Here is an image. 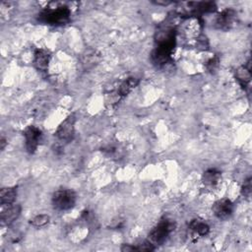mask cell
Wrapping results in <instances>:
<instances>
[{"label":"cell","instance_id":"6da1fadb","mask_svg":"<svg viewBox=\"0 0 252 252\" xmlns=\"http://www.w3.org/2000/svg\"><path fill=\"white\" fill-rule=\"evenodd\" d=\"M176 45V30L173 27H161L158 32L156 47L152 52V61L157 67H162L171 60Z\"/></svg>","mask_w":252,"mask_h":252},{"label":"cell","instance_id":"7a4b0ae2","mask_svg":"<svg viewBox=\"0 0 252 252\" xmlns=\"http://www.w3.org/2000/svg\"><path fill=\"white\" fill-rule=\"evenodd\" d=\"M71 15L72 11L68 5L52 2L38 14L37 21L49 26H65L70 22Z\"/></svg>","mask_w":252,"mask_h":252},{"label":"cell","instance_id":"3957f363","mask_svg":"<svg viewBox=\"0 0 252 252\" xmlns=\"http://www.w3.org/2000/svg\"><path fill=\"white\" fill-rule=\"evenodd\" d=\"M77 201V195L75 191L68 188H61L56 190L51 198L52 207L56 211L64 212L71 210Z\"/></svg>","mask_w":252,"mask_h":252},{"label":"cell","instance_id":"277c9868","mask_svg":"<svg viewBox=\"0 0 252 252\" xmlns=\"http://www.w3.org/2000/svg\"><path fill=\"white\" fill-rule=\"evenodd\" d=\"M176 226L175 221L168 220V219H162L149 233L148 240L156 245H161L168 237V235L174 230Z\"/></svg>","mask_w":252,"mask_h":252},{"label":"cell","instance_id":"5b68a950","mask_svg":"<svg viewBox=\"0 0 252 252\" xmlns=\"http://www.w3.org/2000/svg\"><path fill=\"white\" fill-rule=\"evenodd\" d=\"M75 113H71L63 122H61V124L55 131V137L58 140V142L62 144H68L73 140L75 136Z\"/></svg>","mask_w":252,"mask_h":252},{"label":"cell","instance_id":"8992f818","mask_svg":"<svg viewBox=\"0 0 252 252\" xmlns=\"http://www.w3.org/2000/svg\"><path fill=\"white\" fill-rule=\"evenodd\" d=\"M185 10V13L189 16L196 17L205 13H212L217 10V5L213 1H202V2H187L180 4Z\"/></svg>","mask_w":252,"mask_h":252},{"label":"cell","instance_id":"52a82bcc","mask_svg":"<svg viewBox=\"0 0 252 252\" xmlns=\"http://www.w3.org/2000/svg\"><path fill=\"white\" fill-rule=\"evenodd\" d=\"M24 137L26 141V149L30 155H32L36 152L38 145L42 138V132L36 126L31 125L28 126L24 131Z\"/></svg>","mask_w":252,"mask_h":252},{"label":"cell","instance_id":"ba28073f","mask_svg":"<svg viewBox=\"0 0 252 252\" xmlns=\"http://www.w3.org/2000/svg\"><path fill=\"white\" fill-rule=\"evenodd\" d=\"M212 211L219 220H227L233 213V203L229 199L218 200L214 203Z\"/></svg>","mask_w":252,"mask_h":252},{"label":"cell","instance_id":"9c48e42d","mask_svg":"<svg viewBox=\"0 0 252 252\" xmlns=\"http://www.w3.org/2000/svg\"><path fill=\"white\" fill-rule=\"evenodd\" d=\"M51 55L49 51L43 48H37L33 53V65L35 69L39 72L45 73L48 70V65Z\"/></svg>","mask_w":252,"mask_h":252},{"label":"cell","instance_id":"30bf717a","mask_svg":"<svg viewBox=\"0 0 252 252\" xmlns=\"http://www.w3.org/2000/svg\"><path fill=\"white\" fill-rule=\"evenodd\" d=\"M22 208L18 204L8 205L6 209L1 212V225H10L13 223L20 216Z\"/></svg>","mask_w":252,"mask_h":252},{"label":"cell","instance_id":"8fae6325","mask_svg":"<svg viewBox=\"0 0 252 252\" xmlns=\"http://www.w3.org/2000/svg\"><path fill=\"white\" fill-rule=\"evenodd\" d=\"M236 18V13L232 9H225L221 11L216 20V26L220 30H228L234 23Z\"/></svg>","mask_w":252,"mask_h":252},{"label":"cell","instance_id":"7c38bea8","mask_svg":"<svg viewBox=\"0 0 252 252\" xmlns=\"http://www.w3.org/2000/svg\"><path fill=\"white\" fill-rule=\"evenodd\" d=\"M221 179V173L216 168H209L204 171L202 175V182L206 187H216Z\"/></svg>","mask_w":252,"mask_h":252},{"label":"cell","instance_id":"4fadbf2b","mask_svg":"<svg viewBox=\"0 0 252 252\" xmlns=\"http://www.w3.org/2000/svg\"><path fill=\"white\" fill-rule=\"evenodd\" d=\"M250 61L247 62L246 65L240 66L235 70V79L239 83L242 88L247 87L251 79V71H250Z\"/></svg>","mask_w":252,"mask_h":252},{"label":"cell","instance_id":"5bb4252c","mask_svg":"<svg viewBox=\"0 0 252 252\" xmlns=\"http://www.w3.org/2000/svg\"><path fill=\"white\" fill-rule=\"evenodd\" d=\"M138 84H139V80L137 78H134V77L127 78L125 81L121 83V85L117 90L118 97H124L128 95L138 86Z\"/></svg>","mask_w":252,"mask_h":252},{"label":"cell","instance_id":"9a60e30c","mask_svg":"<svg viewBox=\"0 0 252 252\" xmlns=\"http://www.w3.org/2000/svg\"><path fill=\"white\" fill-rule=\"evenodd\" d=\"M189 228L191 231L199 236H205L210 231V225L203 220L194 219L189 223Z\"/></svg>","mask_w":252,"mask_h":252},{"label":"cell","instance_id":"2e32d148","mask_svg":"<svg viewBox=\"0 0 252 252\" xmlns=\"http://www.w3.org/2000/svg\"><path fill=\"white\" fill-rule=\"evenodd\" d=\"M99 59H100L99 54L96 53V51L90 49V50H86L85 53L82 54L81 62L85 69H89L94 67L95 64H97Z\"/></svg>","mask_w":252,"mask_h":252},{"label":"cell","instance_id":"e0dca14e","mask_svg":"<svg viewBox=\"0 0 252 252\" xmlns=\"http://www.w3.org/2000/svg\"><path fill=\"white\" fill-rule=\"evenodd\" d=\"M17 198V188L16 187H6L2 188L0 191V202L3 206L12 205L15 203Z\"/></svg>","mask_w":252,"mask_h":252},{"label":"cell","instance_id":"ac0fdd59","mask_svg":"<svg viewBox=\"0 0 252 252\" xmlns=\"http://www.w3.org/2000/svg\"><path fill=\"white\" fill-rule=\"evenodd\" d=\"M49 216L46 214H40L35 216L32 220H31V224L35 226V227H41L44 226L45 224H47L49 222Z\"/></svg>","mask_w":252,"mask_h":252},{"label":"cell","instance_id":"d6986e66","mask_svg":"<svg viewBox=\"0 0 252 252\" xmlns=\"http://www.w3.org/2000/svg\"><path fill=\"white\" fill-rule=\"evenodd\" d=\"M251 176L246 178L241 186V195L245 198H249L251 195Z\"/></svg>","mask_w":252,"mask_h":252},{"label":"cell","instance_id":"ffe728a7","mask_svg":"<svg viewBox=\"0 0 252 252\" xmlns=\"http://www.w3.org/2000/svg\"><path fill=\"white\" fill-rule=\"evenodd\" d=\"M218 67H219V58L218 57H214V58L210 59L207 63V68L211 72L216 71Z\"/></svg>","mask_w":252,"mask_h":252},{"label":"cell","instance_id":"44dd1931","mask_svg":"<svg viewBox=\"0 0 252 252\" xmlns=\"http://www.w3.org/2000/svg\"><path fill=\"white\" fill-rule=\"evenodd\" d=\"M154 3H155V4H157V5H162V6H166V5L172 4V3H174V2H172V1H155Z\"/></svg>","mask_w":252,"mask_h":252},{"label":"cell","instance_id":"7402d4cb","mask_svg":"<svg viewBox=\"0 0 252 252\" xmlns=\"http://www.w3.org/2000/svg\"><path fill=\"white\" fill-rule=\"evenodd\" d=\"M5 145H6V140H5L4 137H2V138H1V150H4Z\"/></svg>","mask_w":252,"mask_h":252}]
</instances>
